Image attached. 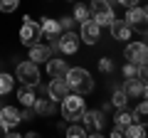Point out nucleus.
<instances>
[{
    "instance_id": "obj_1",
    "label": "nucleus",
    "mask_w": 148,
    "mask_h": 138,
    "mask_svg": "<svg viewBox=\"0 0 148 138\" xmlns=\"http://www.w3.org/2000/svg\"><path fill=\"white\" fill-rule=\"evenodd\" d=\"M64 79H67V84H69V91H74V94H79V96H86V94L94 91V79H91V74L86 69H82V67H69L67 74H64Z\"/></svg>"
},
{
    "instance_id": "obj_2",
    "label": "nucleus",
    "mask_w": 148,
    "mask_h": 138,
    "mask_svg": "<svg viewBox=\"0 0 148 138\" xmlns=\"http://www.w3.org/2000/svg\"><path fill=\"white\" fill-rule=\"evenodd\" d=\"M82 113H84V99L79 94H67L62 99V116L64 121H79Z\"/></svg>"
},
{
    "instance_id": "obj_3",
    "label": "nucleus",
    "mask_w": 148,
    "mask_h": 138,
    "mask_svg": "<svg viewBox=\"0 0 148 138\" xmlns=\"http://www.w3.org/2000/svg\"><path fill=\"white\" fill-rule=\"evenodd\" d=\"M89 12H91V20L99 27L111 25V20H114V8L109 5V0H91Z\"/></svg>"
},
{
    "instance_id": "obj_4",
    "label": "nucleus",
    "mask_w": 148,
    "mask_h": 138,
    "mask_svg": "<svg viewBox=\"0 0 148 138\" xmlns=\"http://www.w3.org/2000/svg\"><path fill=\"white\" fill-rule=\"evenodd\" d=\"M40 37H42L40 25H37L30 15H25L22 17V27H20V42L25 44V47H32V44L40 42Z\"/></svg>"
},
{
    "instance_id": "obj_5",
    "label": "nucleus",
    "mask_w": 148,
    "mask_h": 138,
    "mask_svg": "<svg viewBox=\"0 0 148 138\" xmlns=\"http://www.w3.org/2000/svg\"><path fill=\"white\" fill-rule=\"evenodd\" d=\"M17 74V81H22V84L27 86H37L40 84V69H37V64L32 62V59H27V62H20L15 69Z\"/></svg>"
},
{
    "instance_id": "obj_6",
    "label": "nucleus",
    "mask_w": 148,
    "mask_h": 138,
    "mask_svg": "<svg viewBox=\"0 0 148 138\" xmlns=\"http://www.w3.org/2000/svg\"><path fill=\"white\" fill-rule=\"evenodd\" d=\"M126 25L131 27V30H138L141 35H146V22H148V12H146V8H138V5H133V8H126Z\"/></svg>"
},
{
    "instance_id": "obj_7",
    "label": "nucleus",
    "mask_w": 148,
    "mask_h": 138,
    "mask_svg": "<svg viewBox=\"0 0 148 138\" xmlns=\"http://www.w3.org/2000/svg\"><path fill=\"white\" fill-rule=\"evenodd\" d=\"M82 118H84L86 136H101V131H104V113H101V111H86V109H84Z\"/></svg>"
},
{
    "instance_id": "obj_8",
    "label": "nucleus",
    "mask_w": 148,
    "mask_h": 138,
    "mask_svg": "<svg viewBox=\"0 0 148 138\" xmlns=\"http://www.w3.org/2000/svg\"><path fill=\"white\" fill-rule=\"evenodd\" d=\"M123 57H126V62L146 64V62H148V47H146L143 42H128L126 49H123Z\"/></svg>"
},
{
    "instance_id": "obj_9",
    "label": "nucleus",
    "mask_w": 148,
    "mask_h": 138,
    "mask_svg": "<svg viewBox=\"0 0 148 138\" xmlns=\"http://www.w3.org/2000/svg\"><path fill=\"white\" fill-rule=\"evenodd\" d=\"M47 94H49L52 101H62L64 96L69 94L67 79H64V77H52V81H49V86H47Z\"/></svg>"
},
{
    "instance_id": "obj_10",
    "label": "nucleus",
    "mask_w": 148,
    "mask_h": 138,
    "mask_svg": "<svg viewBox=\"0 0 148 138\" xmlns=\"http://www.w3.org/2000/svg\"><path fill=\"white\" fill-rule=\"evenodd\" d=\"M99 37H101V27L96 25L91 17L82 22V35H79V40H84L86 44H96V42H99Z\"/></svg>"
},
{
    "instance_id": "obj_11",
    "label": "nucleus",
    "mask_w": 148,
    "mask_h": 138,
    "mask_svg": "<svg viewBox=\"0 0 148 138\" xmlns=\"http://www.w3.org/2000/svg\"><path fill=\"white\" fill-rule=\"evenodd\" d=\"M20 121H22V116H20V111H17L15 106H3V109H0V123H3L5 131L15 128Z\"/></svg>"
},
{
    "instance_id": "obj_12",
    "label": "nucleus",
    "mask_w": 148,
    "mask_h": 138,
    "mask_svg": "<svg viewBox=\"0 0 148 138\" xmlns=\"http://www.w3.org/2000/svg\"><path fill=\"white\" fill-rule=\"evenodd\" d=\"M57 40H59V42H57V47L62 49L64 54H74L77 49H79V35H74L72 30H67V32L62 35V37H57Z\"/></svg>"
},
{
    "instance_id": "obj_13",
    "label": "nucleus",
    "mask_w": 148,
    "mask_h": 138,
    "mask_svg": "<svg viewBox=\"0 0 148 138\" xmlns=\"http://www.w3.org/2000/svg\"><path fill=\"white\" fill-rule=\"evenodd\" d=\"M111 35H114V40H119V42H128V40H131V27L126 25V20H116V17H114V20H111Z\"/></svg>"
},
{
    "instance_id": "obj_14",
    "label": "nucleus",
    "mask_w": 148,
    "mask_h": 138,
    "mask_svg": "<svg viewBox=\"0 0 148 138\" xmlns=\"http://www.w3.org/2000/svg\"><path fill=\"white\" fill-rule=\"evenodd\" d=\"M40 30H42L45 37H49L52 42H57L59 32H62V25H59V20H52V17H42V20H40Z\"/></svg>"
},
{
    "instance_id": "obj_15",
    "label": "nucleus",
    "mask_w": 148,
    "mask_h": 138,
    "mask_svg": "<svg viewBox=\"0 0 148 138\" xmlns=\"http://www.w3.org/2000/svg\"><path fill=\"white\" fill-rule=\"evenodd\" d=\"M123 91H126L128 99L131 96H146V81H141L138 77H131V79L123 81Z\"/></svg>"
},
{
    "instance_id": "obj_16",
    "label": "nucleus",
    "mask_w": 148,
    "mask_h": 138,
    "mask_svg": "<svg viewBox=\"0 0 148 138\" xmlns=\"http://www.w3.org/2000/svg\"><path fill=\"white\" fill-rule=\"evenodd\" d=\"M45 64H47V74L49 77H64V74H67V69H69V64L64 62V59H57V57H54V59L49 57Z\"/></svg>"
},
{
    "instance_id": "obj_17",
    "label": "nucleus",
    "mask_w": 148,
    "mask_h": 138,
    "mask_svg": "<svg viewBox=\"0 0 148 138\" xmlns=\"http://www.w3.org/2000/svg\"><path fill=\"white\" fill-rule=\"evenodd\" d=\"M49 57H52V49H49V47H45V44H40V42H37V44H32V47H30V59H32L35 64L47 62Z\"/></svg>"
},
{
    "instance_id": "obj_18",
    "label": "nucleus",
    "mask_w": 148,
    "mask_h": 138,
    "mask_svg": "<svg viewBox=\"0 0 148 138\" xmlns=\"http://www.w3.org/2000/svg\"><path fill=\"white\" fill-rule=\"evenodd\" d=\"M32 109H35V113H40V116H49V113L54 111V101L47 99V96H40V99H35Z\"/></svg>"
},
{
    "instance_id": "obj_19",
    "label": "nucleus",
    "mask_w": 148,
    "mask_h": 138,
    "mask_svg": "<svg viewBox=\"0 0 148 138\" xmlns=\"http://www.w3.org/2000/svg\"><path fill=\"white\" fill-rule=\"evenodd\" d=\"M35 91H32V86H27V84H22V89L17 91V101H20L22 106H32L35 104Z\"/></svg>"
},
{
    "instance_id": "obj_20",
    "label": "nucleus",
    "mask_w": 148,
    "mask_h": 138,
    "mask_svg": "<svg viewBox=\"0 0 148 138\" xmlns=\"http://www.w3.org/2000/svg\"><path fill=\"white\" fill-rule=\"evenodd\" d=\"M123 136L141 138V136H146V126H143V123H138V121H133V123H128V126L123 128Z\"/></svg>"
},
{
    "instance_id": "obj_21",
    "label": "nucleus",
    "mask_w": 148,
    "mask_h": 138,
    "mask_svg": "<svg viewBox=\"0 0 148 138\" xmlns=\"http://www.w3.org/2000/svg\"><path fill=\"white\" fill-rule=\"evenodd\" d=\"M111 106H114V109H126L128 106V96H126V91H123V89L114 91V96H111Z\"/></svg>"
},
{
    "instance_id": "obj_22",
    "label": "nucleus",
    "mask_w": 148,
    "mask_h": 138,
    "mask_svg": "<svg viewBox=\"0 0 148 138\" xmlns=\"http://www.w3.org/2000/svg\"><path fill=\"white\" fill-rule=\"evenodd\" d=\"M12 86H15V79H12L10 74H5V72H0V96L10 94Z\"/></svg>"
},
{
    "instance_id": "obj_23",
    "label": "nucleus",
    "mask_w": 148,
    "mask_h": 138,
    "mask_svg": "<svg viewBox=\"0 0 148 138\" xmlns=\"http://www.w3.org/2000/svg\"><path fill=\"white\" fill-rule=\"evenodd\" d=\"M119 116H116V121H114V126H121V128H126L128 123H133V113L131 111H126V109H119Z\"/></svg>"
},
{
    "instance_id": "obj_24",
    "label": "nucleus",
    "mask_w": 148,
    "mask_h": 138,
    "mask_svg": "<svg viewBox=\"0 0 148 138\" xmlns=\"http://www.w3.org/2000/svg\"><path fill=\"white\" fill-rule=\"evenodd\" d=\"M89 17H91L89 5H77L74 8V22H84V20H89Z\"/></svg>"
},
{
    "instance_id": "obj_25",
    "label": "nucleus",
    "mask_w": 148,
    "mask_h": 138,
    "mask_svg": "<svg viewBox=\"0 0 148 138\" xmlns=\"http://www.w3.org/2000/svg\"><path fill=\"white\" fill-rule=\"evenodd\" d=\"M20 0H0V12H15Z\"/></svg>"
},
{
    "instance_id": "obj_26",
    "label": "nucleus",
    "mask_w": 148,
    "mask_h": 138,
    "mask_svg": "<svg viewBox=\"0 0 148 138\" xmlns=\"http://www.w3.org/2000/svg\"><path fill=\"white\" fill-rule=\"evenodd\" d=\"M146 113H148V106H146V104H141V106L136 109V113H133V121H138V123H146Z\"/></svg>"
},
{
    "instance_id": "obj_27",
    "label": "nucleus",
    "mask_w": 148,
    "mask_h": 138,
    "mask_svg": "<svg viewBox=\"0 0 148 138\" xmlns=\"http://www.w3.org/2000/svg\"><path fill=\"white\" fill-rule=\"evenodd\" d=\"M136 72H138V64H133V62H126V64H123V77H126V79L136 77Z\"/></svg>"
},
{
    "instance_id": "obj_28",
    "label": "nucleus",
    "mask_w": 148,
    "mask_h": 138,
    "mask_svg": "<svg viewBox=\"0 0 148 138\" xmlns=\"http://www.w3.org/2000/svg\"><path fill=\"white\" fill-rule=\"evenodd\" d=\"M67 136L69 138H82V136H86V131H84V128H79V126H69L67 128Z\"/></svg>"
},
{
    "instance_id": "obj_29",
    "label": "nucleus",
    "mask_w": 148,
    "mask_h": 138,
    "mask_svg": "<svg viewBox=\"0 0 148 138\" xmlns=\"http://www.w3.org/2000/svg\"><path fill=\"white\" fill-rule=\"evenodd\" d=\"M99 69L104 72V74H109L111 69H114V62H111L109 57H104V59H99Z\"/></svg>"
},
{
    "instance_id": "obj_30",
    "label": "nucleus",
    "mask_w": 148,
    "mask_h": 138,
    "mask_svg": "<svg viewBox=\"0 0 148 138\" xmlns=\"http://www.w3.org/2000/svg\"><path fill=\"white\" fill-rule=\"evenodd\" d=\"M59 25H62V30H72V25H74V17H72V15L62 17V20H59Z\"/></svg>"
},
{
    "instance_id": "obj_31",
    "label": "nucleus",
    "mask_w": 148,
    "mask_h": 138,
    "mask_svg": "<svg viewBox=\"0 0 148 138\" xmlns=\"http://www.w3.org/2000/svg\"><path fill=\"white\" fill-rule=\"evenodd\" d=\"M116 3H119V5H123V8H133L138 0H116Z\"/></svg>"
},
{
    "instance_id": "obj_32",
    "label": "nucleus",
    "mask_w": 148,
    "mask_h": 138,
    "mask_svg": "<svg viewBox=\"0 0 148 138\" xmlns=\"http://www.w3.org/2000/svg\"><path fill=\"white\" fill-rule=\"evenodd\" d=\"M111 136L121 138V136H123V128H121V126H114V131H111Z\"/></svg>"
},
{
    "instance_id": "obj_33",
    "label": "nucleus",
    "mask_w": 148,
    "mask_h": 138,
    "mask_svg": "<svg viewBox=\"0 0 148 138\" xmlns=\"http://www.w3.org/2000/svg\"><path fill=\"white\" fill-rule=\"evenodd\" d=\"M0 133H5V128H3V123H0Z\"/></svg>"
}]
</instances>
